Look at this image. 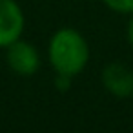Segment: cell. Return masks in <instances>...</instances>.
Wrapping results in <instances>:
<instances>
[{
	"mask_svg": "<svg viewBox=\"0 0 133 133\" xmlns=\"http://www.w3.org/2000/svg\"><path fill=\"white\" fill-rule=\"evenodd\" d=\"M89 58V49L86 40L75 29H60L53 35L49 44V60L57 73L77 75L84 69Z\"/></svg>",
	"mask_w": 133,
	"mask_h": 133,
	"instance_id": "1",
	"label": "cell"
},
{
	"mask_svg": "<svg viewBox=\"0 0 133 133\" xmlns=\"http://www.w3.org/2000/svg\"><path fill=\"white\" fill-rule=\"evenodd\" d=\"M24 29V15L13 0H0V48L18 40Z\"/></svg>",
	"mask_w": 133,
	"mask_h": 133,
	"instance_id": "2",
	"label": "cell"
},
{
	"mask_svg": "<svg viewBox=\"0 0 133 133\" xmlns=\"http://www.w3.org/2000/svg\"><path fill=\"white\" fill-rule=\"evenodd\" d=\"M8 48H9L8 49V62H9V68L15 73H18V75H33L38 69L40 58H38L37 49L31 44L15 40Z\"/></svg>",
	"mask_w": 133,
	"mask_h": 133,
	"instance_id": "3",
	"label": "cell"
},
{
	"mask_svg": "<svg viewBox=\"0 0 133 133\" xmlns=\"http://www.w3.org/2000/svg\"><path fill=\"white\" fill-rule=\"evenodd\" d=\"M102 82L115 97H129L133 93V73L120 62H111L104 68Z\"/></svg>",
	"mask_w": 133,
	"mask_h": 133,
	"instance_id": "4",
	"label": "cell"
},
{
	"mask_svg": "<svg viewBox=\"0 0 133 133\" xmlns=\"http://www.w3.org/2000/svg\"><path fill=\"white\" fill-rule=\"evenodd\" d=\"M104 2L111 9L120 11V13H131L133 11V0H104Z\"/></svg>",
	"mask_w": 133,
	"mask_h": 133,
	"instance_id": "5",
	"label": "cell"
},
{
	"mask_svg": "<svg viewBox=\"0 0 133 133\" xmlns=\"http://www.w3.org/2000/svg\"><path fill=\"white\" fill-rule=\"evenodd\" d=\"M128 38H129V44L133 46V18L129 20V26H128Z\"/></svg>",
	"mask_w": 133,
	"mask_h": 133,
	"instance_id": "6",
	"label": "cell"
}]
</instances>
